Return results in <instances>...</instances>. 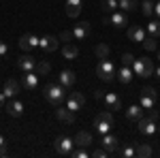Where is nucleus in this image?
<instances>
[{
	"mask_svg": "<svg viewBox=\"0 0 160 158\" xmlns=\"http://www.w3.org/2000/svg\"><path fill=\"white\" fill-rule=\"evenodd\" d=\"M43 96H45V100L49 105L58 107V105H62L66 100V88L62 84H47L43 88Z\"/></svg>",
	"mask_w": 160,
	"mask_h": 158,
	"instance_id": "f257e3e1",
	"label": "nucleus"
},
{
	"mask_svg": "<svg viewBox=\"0 0 160 158\" xmlns=\"http://www.w3.org/2000/svg\"><path fill=\"white\" fill-rule=\"evenodd\" d=\"M94 133L96 135H107L111 130V126H113V115H111L109 111H102V113H98L96 118H94Z\"/></svg>",
	"mask_w": 160,
	"mask_h": 158,
	"instance_id": "f03ea898",
	"label": "nucleus"
},
{
	"mask_svg": "<svg viewBox=\"0 0 160 158\" xmlns=\"http://www.w3.org/2000/svg\"><path fill=\"white\" fill-rule=\"evenodd\" d=\"M96 73L102 81H113L115 77H118V71H115V66H113V62L107 60V58H102L98 62V66H96Z\"/></svg>",
	"mask_w": 160,
	"mask_h": 158,
	"instance_id": "7ed1b4c3",
	"label": "nucleus"
},
{
	"mask_svg": "<svg viewBox=\"0 0 160 158\" xmlns=\"http://www.w3.org/2000/svg\"><path fill=\"white\" fill-rule=\"evenodd\" d=\"M132 73L139 75V77H152L154 75V64H152L149 58H135Z\"/></svg>",
	"mask_w": 160,
	"mask_h": 158,
	"instance_id": "20e7f679",
	"label": "nucleus"
},
{
	"mask_svg": "<svg viewBox=\"0 0 160 158\" xmlns=\"http://www.w3.org/2000/svg\"><path fill=\"white\" fill-rule=\"evenodd\" d=\"M139 100H141V107L143 109H154L156 107V100H158V92L152 88V85H145L143 90H141V96H139Z\"/></svg>",
	"mask_w": 160,
	"mask_h": 158,
	"instance_id": "39448f33",
	"label": "nucleus"
},
{
	"mask_svg": "<svg viewBox=\"0 0 160 158\" xmlns=\"http://www.w3.org/2000/svg\"><path fill=\"white\" fill-rule=\"evenodd\" d=\"M53 147H56V152H58L60 156H71V154H73V150H75V139L66 137V135H60V137L56 139Z\"/></svg>",
	"mask_w": 160,
	"mask_h": 158,
	"instance_id": "423d86ee",
	"label": "nucleus"
},
{
	"mask_svg": "<svg viewBox=\"0 0 160 158\" xmlns=\"http://www.w3.org/2000/svg\"><path fill=\"white\" fill-rule=\"evenodd\" d=\"M19 92H22V81H17V79H7V81H4V90H2V94L7 96V100L15 98Z\"/></svg>",
	"mask_w": 160,
	"mask_h": 158,
	"instance_id": "0eeeda50",
	"label": "nucleus"
},
{
	"mask_svg": "<svg viewBox=\"0 0 160 158\" xmlns=\"http://www.w3.org/2000/svg\"><path fill=\"white\" fill-rule=\"evenodd\" d=\"M83 105H86V96H83L81 92H71V94L66 96V107L71 111H79Z\"/></svg>",
	"mask_w": 160,
	"mask_h": 158,
	"instance_id": "6e6552de",
	"label": "nucleus"
},
{
	"mask_svg": "<svg viewBox=\"0 0 160 158\" xmlns=\"http://www.w3.org/2000/svg\"><path fill=\"white\" fill-rule=\"evenodd\" d=\"M105 24H111L115 26V28H126V24H128V19H126V13L124 11H115L111 13V15H107L105 19H102Z\"/></svg>",
	"mask_w": 160,
	"mask_h": 158,
	"instance_id": "1a4fd4ad",
	"label": "nucleus"
},
{
	"mask_svg": "<svg viewBox=\"0 0 160 158\" xmlns=\"http://www.w3.org/2000/svg\"><path fill=\"white\" fill-rule=\"evenodd\" d=\"M137 124H139V133H141V135L152 137V135L156 133V120H152L149 115H143V118L137 122Z\"/></svg>",
	"mask_w": 160,
	"mask_h": 158,
	"instance_id": "9d476101",
	"label": "nucleus"
},
{
	"mask_svg": "<svg viewBox=\"0 0 160 158\" xmlns=\"http://www.w3.org/2000/svg\"><path fill=\"white\" fill-rule=\"evenodd\" d=\"M4 109H7V113H9V115L19 118V115H24V103H22V100H17V98H11V100H7Z\"/></svg>",
	"mask_w": 160,
	"mask_h": 158,
	"instance_id": "9b49d317",
	"label": "nucleus"
},
{
	"mask_svg": "<svg viewBox=\"0 0 160 158\" xmlns=\"http://www.w3.org/2000/svg\"><path fill=\"white\" fill-rule=\"evenodd\" d=\"M41 45V38L34 37V34H24V37L19 38V47L24 49V51H32V49H37Z\"/></svg>",
	"mask_w": 160,
	"mask_h": 158,
	"instance_id": "f8f14e48",
	"label": "nucleus"
},
{
	"mask_svg": "<svg viewBox=\"0 0 160 158\" xmlns=\"http://www.w3.org/2000/svg\"><path fill=\"white\" fill-rule=\"evenodd\" d=\"M17 69L24 71V73H30V71L37 69V60H34L30 54H26V56H22V58H17Z\"/></svg>",
	"mask_w": 160,
	"mask_h": 158,
	"instance_id": "ddd939ff",
	"label": "nucleus"
},
{
	"mask_svg": "<svg viewBox=\"0 0 160 158\" xmlns=\"http://www.w3.org/2000/svg\"><path fill=\"white\" fill-rule=\"evenodd\" d=\"M100 145L105 147L109 154H113V152H118V147H120V141H118V137H113V135H102L100 137Z\"/></svg>",
	"mask_w": 160,
	"mask_h": 158,
	"instance_id": "4468645a",
	"label": "nucleus"
},
{
	"mask_svg": "<svg viewBox=\"0 0 160 158\" xmlns=\"http://www.w3.org/2000/svg\"><path fill=\"white\" fill-rule=\"evenodd\" d=\"M71 32H73V38H77V41H83V38L90 37V32H92V26L88 24V22H81V24L75 26Z\"/></svg>",
	"mask_w": 160,
	"mask_h": 158,
	"instance_id": "2eb2a0df",
	"label": "nucleus"
},
{
	"mask_svg": "<svg viewBox=\"0 0 160 158\" xmlns=\"http://www.w3.org/2000/svg\"><path fill=\"white\" fill-rule=\"evenodd\" d=\"M148 37V30L143 26H130L128 28V38L132 43H143V38Z\"/></svg>",
	"mask_w": 160,
	"mask_h": 158,
	"instance_id": "dca6fc26",
	"label": "nucleus"
},
{
	"mask_svg": "<svg viewBox=\"0 0 160 158\" xmlns=\"http://www.w3.org/2000/svg\"><path fill=\"white\" fill-rule=\"evenodd\" d=\"M58 45H60L58 37H53V34H47V37L41 38V45H38V47L43 49V51H47V54H51V51H56V49H58Z\"/></svg>",
	"mask_w": 160,
	"mask_h": 158,
	"instance_id": "f3484780",
	"label": "nucleus"
},
{
	"mask_svg": "<svg viewBox=\"0 0 160 158\" xmlns=\"http://www.w3.org/2000/svg\"><path fill=\"white\" fill-rule=\"evenodd\" d=\"M102 100H105V105L109 107L111 111H118L122 109V98L118 96L115 92H105V96H102Z\"/></svg>",
	"mask_w": 160,
	"mask_h": 158,
	"instance_id": "a211bd4d",
	"label": "nucleus"
},
{
	"mask_svg": "<svg viewBox=\"0 0 160 158\" xmlns=\"http://www.w3.org/2000/svg\"><path fill=\"white\" fill-rule=\"evenodd\" d=\"M75 79H77V77H75V71H71V69H64V71L58 75V81H60V84L64 85L66 90L75 85Z\"/></svg>",
	"mask_w": 160,
	"mask_h": 158,
	"instance_id": "6ab92c4d",
	"label": "nucleus"
},
{
	"mask_svg": "<svg viewBox=\"0 0 160 158\" xmlns=\"http://www.w3.org/2000/svg\"><path fill=\"white\" fill-rule=\"evenodd\" d=\"M22 85H24L26 90H37V88H38V75L34 73V71H30V73H24Z\"/></svg>",
	"mask_w": 160,
	"mask_h": 158,
	"instance_id": "aec40b11",
	"label": "nucleus"
},
{
	"mask_svg": "<svg viewBox=\"0 0 160 158\" xmlns=\"http://www.w3.org/2000/svg\"><path fill=\"white\" fill-rule=\"evenodd\" d=\"M92 143H94V137L86 130L77 133V137H75V147H90Z\"/></svg>",
	"mask_w": 160,
	"mask_h": 158,
	"instance_id": "412c9836",
	"label": "nucleus"
},
{
	"mask_svg": "<svg viewBox=\"0 0 160 158\" xmlns=\"http://www.w3.org/2000/svg\"><path fill=\"white\" fill-rule=\"evenodd\" d=\"M56 118L62 122H66V124H71V122H75V111H71L68 107H56Z\"/></svg>",
	"mask_w": 160,
	"mask_h": 158,
	"instance_id": "4be33fe9",
	"label": "nucleus"
},
{
	"mask_svg": "<svg viewBox=\"0 0 160 158\" xmlns=\"http://www.w3.org/2000/svg\"><path fill=\"white\" fill-rule=\"evenodd\" d=\"M143 107L141 105H130L128 109H126V120H130V122H139L141 118H143Z\"/></svg>",
	"mask_w": 160,
	"mask_h": 158,
	"instance_id": "5701e85b",
	"label": "nucleus"
},
{
	"mask_svg": "<svg viewBox=\"0 0 160 158\" xmlns=\"http://www.w3.org/2000/svg\"><path fill=\"white\" fill-rule=\"evenodd\" d=\"M81 2L83 0H66V15L68 17H77L81 13Z\"/></svg>",
	"mask_w": 160,
	"mask_h": 158,
	"instance_id": "b1692460",
	"label": "nucleus"
},
{
	"mask_svg": "<svg viewBox=\"0 0 160 158\" xmlns=\"http://www.w3.org/2000/svg\"><path fill=\"white\" fill-rule=\"evenodd\" d=\"M132 69H130V66H122V69H120V71H118V81H120V84H124V85H128L130 84V81H132Z\"/></svg>",
	"mask_w": 160,
	"mask_h": 158,
	"instance_id": "393cba45",
	"label": "nucleus"
},
{
	"mask_svg": "<svg viewBox=\"0 0 160 158\" xmlns=\"http://www.w3.org/2000/svg\"><path fill=\"white\" fill-rule=\"evenodd\" d=\"M62 56H64L66 60H75V58L79 56V49L75 47V45H71V43H66V45L62 47Z\"/></svg>",
	"mask_w": 160,
	"mask_h": 158,
	"instance_id": "a878e982",
	"label": "nucleus"
},
{
	"mask_svg": "<svg viewBox=\"0 0 160 158\" xmlns=\"http://www.w3.org/2000/svg\"><path fill=\"white\" fill-rule=\"evenodd\" d=\"M135 152H137V158H149L152 156V147L148 143H137Z\"/></svg>",
	"mask_w": 160,
	"mask_h": 158,
	"instance_id": "bb28decb",
	"label": "nucleus"
},
{
	"mask_svg": "<svg viewBox=\"0 0 160 158\" xmlns=\"http://www.w3.org/2000/svg\"><path fill=\"white\" fill-rule=\"evenodd\" d=\"M118 4H120V11H124V13L135 11L137 7H139V2H137V0H118Z\"/></svg>",
	"mask_w": 160,
	"mask_h": 158,
	"instance_id": "cd10ccee",
	"label": "nucleus"
},
{
	"mask_svg": "<svg viewBox=\"0 0 160 158\" xmlns=\"http://www.w3.org/2000/svg\"><path fill=\"white\" fill-rule=\"evenodd\" d=\"M100 9L105 13H115L118 9H120V4H118V0H102V4H100Z\"/></svg>",
	"mask_w": 160,
	"mask_h": 158,
	"instance_id": "c85d7f7f",
	"label": "nucleus"
},
{
	"mask_svg": "<svg viewBox=\"0 0 160 158\" xmlns=\"http://www.w3.org/2000/svg\"><path fill=\"white\" fill-rule=\"evenodd\" d=\"M145 30H148V34H149V37L158 38V37H160V19H154V22H149Z\"/></svg>",
	"mask_w": 160,
	"mask_h": 158,
	"instance_id": "c756f323",
	"label": "nucleus"
},
{
	"mask_svg": "<svg viewBox=\"0 0 160 158\" xmlns=\"http://www.w3.org/2000/svg\"><path fill=\"white\" fill-rule=\"evenodd\" d=\"M94 51H96V58H100V60H102V58H109V45H105V43L96 45Z\"/></svg>",
	"mask_w": 160,
	"mask_h": 158,
	"instance_id": "7c9ffc66",
	"label": "nucleus"
},
{
	"mask_svg": "<svg viewBox=\"0 0 160 158\" xmlns=\"http://www.w3.org/2000/svg\"><path fill=\"white\" fill-rule=\"evenodd\" d=\"M122 158H137V152H135V145H124L120 150Z\"/></svg>",
	"mask_w": 160,
	"mask_h": 158,
	"instance_id": "2f4dec72",
	"label": "nucleus"
},
{
	"mask_svg": "<svg viewBox=\"0 0 160 158\" xmlns=\"http://www.w3.org/2000/svg\"><path fill=\"white\" fill-rule=\"evenodd\" d=\"M51 71L49 62H37V69H34V73L37 75H47Z\"/></svg>",
	"mask_w": 160,
	"mask_h": 158,
	"instance_id": "473e14b6",
	"label": "nucleus"
},
{
	"mask_svg": "<svg viewBox=\"0 0 160 158\" xmlns=\"http://www.w3.org/2000/svg\"><path fill=\"white\" fill-rule=\"evenodd\" d=\"M71 156H75V158H88V156H92V154L88 152V147H75Z\"/></svg>",
	"mask_w": 160,
	"mask_h": 158,
	"instance_id": "72a5a7b5",
	"label": "nucleus"
},
{
	"mask_svg": "<svg viewBox=\"0 0 160 158\" xmlns=\"http://www.w3.org/2000/svg\"><path fill=\"white\" fill-rule=\"evenodd\" d=\"M141 11H143V15H152V13H154V2H152V0H143Z\"/></svg>",
	"mask_w": 160,
	"mask_h": 158,
	"instance_id": "f704fd0d",
	"label": "nucleus"
},
{
	"mask_svg": "<svg viewBox=\"0 0 160 158\" xmlns=\"http://www.w3.org/2000/svg\"><path fill=\"white\" fill-rule=\"evenodd\" d=\"M143 47L148 49V51H154V49H156V38L154 37H145L143 38Z\"/></svg>",
	"mask_w": 160,
	"mask_h": 158,
	"instance_id": "c9c22d12",
	"label": "nucleus"
},
{
	"mask_svg": "<svg viewBox=\"0 0 160 158\" xmlns=\"http://www.w3.org/2000/svg\"><path fill=\"white\" fill-rule=\"evenodd\" d=\"M122 64H124V66H132V64H135V56H132L130 51L122 54Z\"/></svg>",
	"mask_w": 160,
	"mask_h": 158,
	"instance_id": "e433bc0d",
	"label": "nucleus"
},
{
	"mask_svg": "<svg viewBox=\"0 0 160 158\" xmlns=\"http://www.w3.org/2000/svg\"><path fill=\"white\" fill-rule=\"evenodd\" d=\"M92 156H94V158H107V156H109V152H107L105 147H100V150H92Z\"/></svg>",
	"mask_w": 160,
	"mask_h": 158,
	"instance_id": "4c0bfd02",
	"label": "nucleus"
},
{
	"mask_svg": "<svg viewBox=\"0 0 160 158\" xmlns=\"http://www.w3.org/2000/svg\"><path fill=\"white\" fill-rule=\"evenodd\" d=\"M71 38H73V32H62L60 34V41H64V43H68Z\"/></svg>",
	"mask_w": 160,
	"mask_h": 158,
	"instance_id": "58836bf2",
	"label": "nucleus"
},
{
	"mask_svg": "<svg viewBox=\"0 0 160 158\" xmlns=\"http://www.w3.org/2000/svg\"><path fill=\"white\" fill-rule=\"evenodd\" d=\"M7 51H9L7 43H4V41H0V58H2V56H7Z\"/></svg>",
	"mask_w": 160,
	"mask_h": 158,
	"instance_id": "ea45409f",
	"label": "nucleus"
},
{
	"mask_svg": "<svg viewBox=\"0 0 160 158\" xmlns=\"http://www.w3.org/2000/svg\"><path fill=\"white\" fill-rule=\"evenodd\" d=\"M149 118H152V120H158V111H156V109H149Z\"/></svg>",
	"mask_w": 160,
	"mask_h": 158,
	"instance_id": "a19ab883",
	"label": "nucleus"
},
{
	"mask_svg": "<svg viewBox=\"0 0 160 158\" xmlns=\"http://www.w3.org/2000/svg\"><path fill=\"white\" fill-rule=\"evenodd\" d=\"M4 105H7V96H4V94H2V92H0V109H2V107H4Z\"/></svg>",
	"mask_w": 160,
	"mask_h": 158,
	"instance_id": "79ce46f5",
	"label": "nucleus"
},
{
	"mask_svg": "<svg viewBox=\"0 0 160 158\" xmlns=\"http://www.w3.org/2000/svg\"><path fill=\"white\" fill-rule=\"evenodd\" d=\"M154 13H156V15H158V17H160V0H158V2H156V4H154Z\"/></svg>",
	"mask_w": 160,
	"mask_h": 158,
	"instance_id": "37998d69",
	"label": "nucleus"
},
{
	"mask_svg": "<svg viewBox=\"0 0 160 158\" xmlns=\"http://www.w3.org/2000/svg\"><path fill=\"white\" fill-rule=\"evenodd\" d=\"M94 96H96V98H102V96H105V90H96V92H94Z\"/></svg>",
	"mask_w": 160,
	"mask_h": 158,
	"instance_id": "c03bdc74",
	"label": "nucleus"
},
{
	"mask_svg": "<svg viewBox=\"0 0 160 158\" xmlns=\"http://www.w3.org/2000/svg\"><path fill=\"white\" fill-rule=\"evenodd\" d=\"M2 156H7V147H4V145H0V158H2Z\"/></svg>",
	"mask_w": 160,
	"mask_h": 158,
	"instance_id": "a18cd8bd",
	"label": "nucleus"
},
{
	"mask_svg": "<svg viewBox=\"0 0 160 158\" xmlns=\"http://www.w3.org/2000/svg\"><path fill=\"white\" fill-rule=\"evenodd\" d=\"M154 75H156V77L160 79V66H158V69H154Z\"/></svg>",
	"mask_w": 160,
	"mask_h": 158,
	"instance_id": "49530a36",
	"label": "nucleus"
},
{
	"mask_svg": "<svg viewBox=\"0 0 160 158\" xmlns=\"http://www.w3.org/2000/svg\"><path fill=\"white\" fill-rule=\"evenodd\" d=\"M0 145H4V137L2 135H0Z\"/></svg>",
	"mask_w": 160,
	"mask_h": 158,
	"instance_id": "de8ad7c7",
	"label": "nucleus"
},
{
	"mask_svg": "<svg viewBox=\"0 0 160 158\" xmlns=\"http://www.w3.org/2000/svg\"><path fill=\"white\" fill-rule=\"evenodd\" d=\"M158 58H160V51H158Z\"/></svg>",
	"mask_w": 160,
	"mask_h": 158,
	"instance_id": "09e8293b",
	"label": "nucleus"
}]
</instances>
